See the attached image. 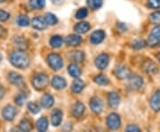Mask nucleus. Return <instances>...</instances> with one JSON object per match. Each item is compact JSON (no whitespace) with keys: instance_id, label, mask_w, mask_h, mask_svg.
Here are the masks:
<instances>
[{"instance_id":"f257e3e1","label":"nucleus","mask_w":160,"mask_h":132,"mask_svg":"<svg viewBox=\"0 0 160 132\" xmlns=\"http://www.w3.org/2000/svg\"><path fill=\"white\" fill-rule=\"evenodd\" d=\"M10 62L16 68L25 69L29 65V58L24 52L15 51L10 55Z\"/></svg>"},{"instance_id":"f03ea898","label":"nucleus","mask_w":160,"mask_h":132,"mask_svg":"<svg viewBox=\"0 0 160 132\" xmlns=\"http://www.w3.org/2000/svg\"><path fill=\"white\" fill-rule=\"evenodd\" d=\"M49 82L48 76L45 73H38L36 74L32 80V85L37 90H42L46 88Z\"/></svg>"},{"instance_id":"7ed1b4c3","label":"nucleus","mask_w":160,"mask_h":132,"mask_svg":"<svg viewBox=\"0 0 160 132\" xmlns=\"http://www.w3.org/2000/svg\"><path fill=\"white\" fill-rule=\"evenodd\" d=\"M47 63L52 69L54 71L62 69L63 66L62 59L58 54H50L47 57Z\"/></svg>"},{"instance_id":"20e7f679","label":"nucleus","mask_w":160,"mask_h":132,"mask_svg":"<svg viewBox=\"0 0 160 132\" xmlns=\"http://www.w3.org/2000/svg\"><path fill=\"white\" fill-rule=\"evenodd\" d=\"M160 43V26H157L154 29L151 30L150 34H149L148 40H147V44L148 46H158Z\"/></svg>"},{"instance_id":"39448f33","label":"nucleus","mask_w":160,"mask_h":132,"mask_svg":"<svg viewBox=\"0 0 160 132\" xmlns=\"http://www.w3.org/2000/svg\"><path fill=\"white\" fill-rule=\"evenodd\" d=\"M115 76L119 79V80H126L127 78L130 77L131 71L129 70L128 67L124 66V65H118L117 66L114 70Z\"/></svg>"},{"instance_id":"423d86ee","label":"nucleus","mask_w":160,"mask_h":132,"mask_svg":"<svg viewBox=\"0 0 160 132\" xmlns=\"http://www.w3.org/2000/svg\"><path fill=\"white\" fill-rule=\"evenodd\" d=\"M120 118L117 114H110L107 118V125L109 129H118L120 126Z\"/></svg>"},{"instance_id":"0eeeda50","label":"nucleus","mask_w":160,"mask_h":132,"mask_svg":"<svg viewBox=\"0 0 160 132\" xmlns=\"http://www.w3.org/2000/svg\"><path fill=\"white\" fill-rule=\"evenodd\" d=\"M16 114H17V110L12 105H7L2 112V115L6 121H12Z\"/></svg>"},{"instance_id":"6e6552de","label":"nucleus","mask_w":160,"mask_h":132,"mask_svg":"<svg viewBox=\"0 0 160 132\" xmlns=\"http://www.w3.org/2000/svg\"><path fill=\"white\" fill-rule=\"evenodd\" d=\"M109 62V55H106V54H102V55H100L96 58V60H95V64H96L98 69L104 70L108 67Z\"/></svg>"},{"instance_id":"1a4fd4ad","label":"nucleus","mask_w":160,"mask_h":132,"mask_svg":"<svg viewBox=\"0 0 160 132\" xmlns=\"http://www.w3.org/2000/svg\"><path fill=\"white\" fill-rule=\"evenodd\" d=\"M142 69L146 73L150 75L156 74L158 72V66H157V64L154 62L150 61V60H147V61H145L143 63Z\"/></svg>"},{"instance_id":"9d476101","label":"nucleus","mask_w":160,"mask_h":132,"mask_svg":"<svg viewBox=\"0 0 160 132\" xmlns=\"http://www.w3.org/2000/svg\"><path fill=\"white\" fill-rule=\"evenodd\" d=\"M143 85L142 78L139 75H133L129 79V86L132 89H139Z\"/></svg>"},{"instance_id":"9b49d317","label":"nucleus","mask_w":160,"mask_h":132,"mask_svg":"<svg viewBox=\"0 0 160 132\" xmlns=\"http://www.w3.org/2000/svg\"><path fill=\"white\" fill-rule=\"evenodd\" d=\"M8 81L10 83L18 87L24 86V81H23L22 77L16 72H10L8 75Z\"/></svg>"},{"instance_id":"f8f14e48","label":"nucleus","mask_w":160,"mask_h":132,"mask_svg":"<svg viewBox=\"0 0 160 132\" xmlns=\"http://www.w3.org/2000/svg\"><path fill=\"white\" fill-rule=\"evenodd\" d=\"M90 107L92 110V112H94L95 114H101L102 112L103 104L102 100L98 98H92L90 101Z\"/></svg>"},{"instance_id":"ddd939ff","label":"nucleus","mask_w":160,"mask_h":132,"mask_svg":"<svg viewBox=\"0 0 160 132\" xmlns=\"http://www.w3.org/2000/svg\"><path fill=\"white\" fill-rule=\"evenodd\" d=\"M105 39V33L102 30H96L94 31L90 37V41L93 45H98L100 43H102Z\"/></svg>"},{"instance_id":"4468645a","label":"nucleus","mask_w":160,"mask_h":132,"mask_svg":"<svg viewBox=\"0 0 160 132\" xmlns=\"http://www.w3.org/2000/svg\"><path fill=\"white\" fill-rule=\"evenodd\" d=\"M52 86L57 90H61V89L65 88V87L67 86V83L63 78L60 76H55L52 80Z\"/></svg>"},{"instance_id":"2eb2a0df","label":"nucleus","mask_w":160,"mask_h":132,"mask_svg":"<svg viewBox=\"0 0 160 132\" xmlns=\"http://www.w3.org/2000/svg\"><path fill=\"white\" fill-rule=\"evenodd\" d=\"M32 27L38 30H43L46 29L47 27V23L46 19H43L41 17H35L32 20Z\"/></svg>"},{"instance_id":"dca6fc26","label":"nucleus","mask_w":160,"mask_h":132,"mask_svg":"<svg viewBox=\"0 0 160 132\" xmlns=\"http://www.w3.org/2000/svg\"><path fill=\"white\" fill-rule=\"evenodd\" d=\"M150 106L156 112L160 111V90L155 92L152 96L150 99Z\"/></svg>"},{"instance_id":"f3484780","label":"nucleus","mask_w":160,"mask_h":132,"mask_svg":"<svg viewBox=\"0 0 160 132\" xmlns=\"http://www.w3.org/2000/svg\"><path fill=\"white\" fill-rule=\"evenodd\" d=\"M82 42V39L78 35H69L65 39V43L70 46H77Z\"/></svg>"},{"instance_id":"a211bd4d","label":"nucleus","mask_w":160,"mask_h":132,"mask_svg":"<svg viewBox=\"0 0 160 132\" xmlns=\"http://www.w3.org/2000/svg\"><path fill=\"white\" fill-rule=\"evenodd\" d=\"M108 102H109V106L113 109H116L120 102L119 96L118 93L116 92H111L109 94V98H108Z\"/></svg>"},{"instance_id":"6ab92c4d","label":"nucleus","mask_w":160,"mask_h":132,"mask_svg":"<svg viewBox=\"0 0 160 132\" xmlns=\"http://www.w3.org/2000/svg\"><path fill=\"white\" fill-rule=\"evenodd\" d=\"M62 119V113L61 110L55 109L52 113L51 121L52 125L54 127H57L61 124Z\"/></svg>"},{"instance_id":"aec40b11","label":"nucleus","mask_w":160,"mask_h":132,"mask_svg":"<svg viewBox=\"0 0 160 132\" xmlns=\"http://www.w3.org/2000/svg\"><path fill=\"white\" fill-rule=\"evenodd\" d=\"M85 105L80 102H78L72 107V114L74 117H81L85 112Z\"/></svg>"},{"instance_id":"412c9836","label":"nucleus","mask_w":160,"mask_h":132,"mask_svg":"<svg viewBox=\"0 0 160 132\" xmlns=\"http://www.w3.org/2000/svg\"><path fill=\"white\" fill-rule=\"evenodd\" d=\"M54 103V99L49 94H46L41 98V104L45 108H50Z\"/></svg>"},{"instance_id":"4be33fe9","label":"nucleus","mask_w":160,"mask_h":132,"mask_svg":"<svg viewBox=\"0 0 160 132\" xmlns=\"http://www.w3.org/2000/svg\"><path fill=\"white\" fill-rule=\"evenodd\" d=\"M89 29H90V25H89V23H86V22H81L75 26V30L79 34L86 33L89 30Z\"/></svg>"},{"instance_id":"5701e85b","label":"nucleus","mask_w":160,"mask_h":132,"mask_svg":"<svg viewBox=\"0 0 160 132\" xmlns=\"http://www.w3.org/2000/svg\"><path fill=\"white\" fill-rule=\"evenodd\" d=\"M84 87H85V84L82 80L80 79H76L73 83H72V86H71V89L72 91L75 92V93H80L84 89Z\"/></svg>"},{"instance_id":"b1692460","label":"nucleus","mask_w":160,"mask_h":132,"mask_svg":"<svg viewBox=\"0 0 160 132\" xmlns=\"http://www.w3.org/2000/svg\"><path fill=\"white\" fill-rule=\"evenodd\" d=\"M68 71L69 72V74L71 75L72 77L74 78H78L79 77L80 74H81V70L80 68L75 63H71L69 64V67H68Z\"/></svg>"},{"instance_id":"393cba45","label":"nucleus","mask_w":160,"mask_h":132,"mask_svg":"<svg viewBox=\"0 0 160 132\" xmlns=\"http://www.w3.org/2000/svg\"><path fill=\"white\" fill-rule=\"evenodd\" d=\"M47 128H48V121L46 117H42L37 121V129L38 131H46Z\"/></svg>"},{"instance_id":"a878e982","label":"nucleus","mask_w":160,"mask_h":132,"mask_svg":"<svg viewBox=\"0 0 160 132\" xmlns=\"http://www.w3.org/2000/svg\"><path fill=\"white\" fill-rule=\"evenodd\" d=\"M70 57L75 62L80 63V62H82L85 59V54L81 51H74L71 53Z\"/></svg>"},{"instance_id":"bb28decb","label":"nucleus","mask_w":160,"mask_h":132,"mask_svg":"<svg viewBox=\"0 0 160 132\" xmlns=\"http://www.w3.org/2000/svg\"><path fill=\"white\" fill-rule=\"evenodd\" d=\"M62 38L61 36H58V35H55L53 37H52L51 40H50V44L52 47H55V48H58L60 46L62 45Z\"/></svg>"},{"instance_id":"cd10ccee","label":"nucleus","mask_w":160,"mask_h":132,"mask_svg":"<svg viewBox=\"0 0 160 132\" xmlns=\"http://www.w3.org/2000/svg\"><path fill=\"white\" fill-rule=\"evenodd\" d=\"M103 0H87V5L92 10H97L102 6Z\"/></svg>"},{"instance_id":"c85d7f7f","label":"nucleus","mask_w":160,"mask_h":132,"mask_svg":"<svg viewBox=\"0 0 160 132\" xmlns=\"http://www.w3.org/2000/svg\"><path fill=\"white\" fill-rule=\"evenodd\" d=\"M94 81L97 83L98 85H101V86H107L109 84V79L104 76V75H98L94 78Z\"/></svg>"},{"instance_id":"c756f323","label":"nucleus","mask_w":160,"mask_h":132,"mask_svg":"<svg viewBox=\"0 0 160 132\" xmlns=\"http://www.w3.org/2000/svg\"><path fill=\"white\" fill-rule=\"evenodd\" d=\"M19 129L22 131H30L32 129V125H31L30 121L28 120H22L20 123Z\"/></svg>"},{"instance_id":"7c9ffc66","label":"nucleus","mask_w":160,"mask_h":132,"mask_svg":"<svg viewBox=\"0 0 160 132\" xmlns=\"http://www.w3.org/2000/svg\"><path fill=\"white\" fill-rule=\"evenodd\" d=\"M45 19H46V23H47L48 25H52H52H55V24L58 23L57 17H56L54 14L51 13H46Z\"/></svg>"},{"instance_id":"2f4dec72","label":"nucleus","mask_w":160,"mask_h":132,"mask_svg":"<svg viewBox=\"0 0 160 132\" xmlns=\"http://www.w3.org/2000/svg\"><path fill=\"white\" fill-rule=\"evenodd\" d=\"M17 24L19 26H22V27H26L29 24V19L27 15H20L17 18Z\"/></svg>"},{"instance_id":"473e14b6","label":"nucleus","mask_w":160,"mask_h":132,"mask_svg":"<svg viewBox=\"0 0 160 132\" xmlns=\"http://www.w3.org/2000/svg\"><path fill=\"white\" fill-rule=\"evenodd\" d=\"M149 20L150 22L155 24V25H160V11L155 12L149 15Z\"/></svg>"},{"instance_id":"72a5a7b5","label":"nucleus","mask_w":160,"mask_h":132,"mask_svg":"<svg viewBox=\"0 0 160 132\" xmlns=\"http://www.w3.org/2000/svg\"><path fill=\"white\" fill-rule=\"evenodd\" d=\"M29 3L36 9H41L46 5V0H29Z\"/></svg>"},{"instance_id":"f704fd0d","label":"nucleus","mask_w":160,"mask_h":132,"mask_svg":"<svg viewBox=\"0 0 160 132\" xmlns=\"http://www.w3.org/2000/svg\"><path fill=\"white\" fill-rule=\"evenodd\" d=\"M28 109L29 110L30 113H32L33 114H38L40 111V107L38 104L35 103H28Z\"/></svg>"},{"instance_id":"c9c22d12","label":"nucleus","mask_w":160,"mask_h":132,"mask_svg":"<svg viewBox=\"0 0 160 132\" xmlns=\"http://www.w3.org/2000/svg\"><path fill=\"white\" fill-rule=\"evenodd\" d=\"M87 14H88V11H87L86 8H80L79 10L76 13V18L81 20V19L86 18L87 16Z\"/></svg>"},{"instance_id":"e433bc0d","label":"nucleus","mask_w":160,"mask_h":132,"mask_svg":"<svg viewBox=\"0 0 160 132\" xmlns=\"http://www.w3.org/2000/svg\"><path fill=\"white\" fill-rule=\"evenodd\" d=\"M15 43H16V46L19 47V48H21V49H25L26 47H27V43H26V41L25 40L23 39V38H18L17 40H15Z\"/></svg>"},{"instance_id":"4c0bfd02","label":"nucleus","mask_w":160,"mask_h":132,"mask_svg":"<svg viewBox=\"0 0 160 132\" xmlns=\"http://www.w3.org/2000/svg\"><path fill=\"white\" fill-rule=\"evenodd\" d=\"M148 6L153 9L160 8V0H148Z\"/></svg>"},{"instance_id":"58836bf2","label":"nucleus","mask_w":160,"mask_h":132,"mask_svg":"<svg viewBox=\"0 0 160 132\" xmlns=\"http://www.w3.org/2000/svg\"><path fill=\"white\" fill-rule=\"evenodd\" d=\"M26 96L24 94H19L17 97L15 98V103H17L18 105H22L23 103L26 101Z\"/></svg>"},{"instance_id":"ea45409f","label":"nucleus","mask_w":160,"mask_h":132,"mask_svg":"<svg viewBox=\"0 0 160 132\" xmlns=\"http://www.w3.org/2000/svg\"><path fill=\"white\" fill-rule=\"evenodd\" d=\"M10 17L9 13L4 11V10H0V21L1 22H6Z\"/></svg>"},{"instance_id":"a19ab883","label":"nucleus","mask_w":160,"mask_h":132,"mask_svg":"<svg viewBox=\"0 0 160 132\" xmlns=\"http://www.w3.org/2000/svg\"><path fill=\"white\" fill-rule=\"evenodd\" d=\"M132 46L135 49H141V48H143L145 46V42L142 40H135L132 44Z\"/></svg>"},{"instance_id":"79ce46f5","label":"nucleus","mask_w":160,"mask_h":132,"mask_svg":"<svg viewBox=\"0 0 160 132\" xmlns=\"http://www.w3.org/2000/svg\"><path fill=\"white\" fill-rule=\"evenodd\" d=\"M140 130H141L140 128L137 126H135V125H129V126L126 129V131L128 132H138L140 131Z\"/></svg>"},{"instance_id":"37998d69","label":"nucleus","mask_w":160,"mask_h":132,"mask_svg":"<svg viewBox=\"0 0 160 132\" xmlns=\"http://www.w3.org/2000/svg\"><path fill=\"white\" fill-rule=\"evenodd\" d=\"M6 36V29L0 26V38H4Z\"/></svg>"},{"instance_id":"c03bdc74","label":"nucleus","mask_w":160,"mask_h":132,"mask_svg":"<svg viewBox=\"0 0 160 132\" xmlns=\"http://www.w3.org/2000/svg\"><path fill=\"white\" fill-rule=\"evenodd\" d=\"M5 95V89L2 86H0V98H2Z\"/></svg>"},{"instance_id":"a18cd8bd","label":"nucleus","mask_w":160,"mask_h":132,"mask_svg":"<svg viewBox=\"0 0 160 132\" xmlns=\"http://www.w3.org/2000/svg\"><path fill=\"white\" fill-rule=\"evenodd\" d=\"M51 1L53 4H55V5H60V4L62 3L63 0H51Z\"/></svg>"},{"instance_id":"49530a36","label":"nucleus","mask_w":160,"mask_h":132,"mask_svg":"<svg viewBox=\"0 0 160 132\" xmlns=\"http://www.w3.org/2000/svg\"><path fill=\"white\" fill-rule=\"evenodd\" d=\"M158 59L159 60V62H160V52L158 54Z\"/></svg>"}]
</instances>
